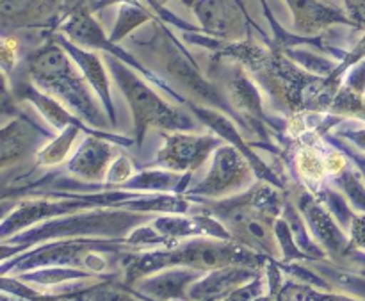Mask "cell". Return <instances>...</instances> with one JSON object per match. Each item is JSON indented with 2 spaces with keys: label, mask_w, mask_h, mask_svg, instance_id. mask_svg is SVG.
<instances>
[{
  "label": "cell",
  "mask_w": 365,
  "mask_h": 301,
  "mask_svg": "<svg viewBox=\"0 0 365 301\" xmlns=\"http://www.w3.org/2000/svg\"><path fill=\"white\" fill-rule=\"evenodd\" d=\"M259 257L237 245L220 241H191L171 252H157L141 255L128 264V280L143 277L153 270L166 266H187L195 270H221L228 266H255Z\"/></svg>",
  "instance_id": "cell-1"
},
{
  "label": "cell",
  "mask_w": 365,
  "mask_h": 301,
  "mask_svg": "<svg viewBox=\"0 0 365 301\" xmlns=\"http://www.w3.org/2000/svg\"><path fill=\"white\" fill-rule=\"evenodd\" d=\"M29 71L36 84L63 96L68 106H73L77 113L88 118L89 123L103 125L102 113L93 102L86 81H82L81 75L75 73L71 68L63 45L59 46L48 43L38 52L32 53L29 57Z\"/></svg>",
  "instance_id": "cell-2"
},
{
  "label": "cell",
  "mask_w": 365,
  "mask_h": 301,
  "mask_svg": "<svg viewBox=\"0 0 365 301\" xmlns=\"http://www.w3.org/2000/svg\"><path fill=\"white\" fill-rule=\"evenodd\" d=\"M113 73L123 88L135 118V132L141 139L148 125H160L166 128H192L195 125L187 121L178 111L168 107L152 89L146 88L134 73L127 70L118 59H109Z\"/></svg>",
  "instance_id": "cell-3"
},
{
  "label": "cell",
  "mask_w": 365,
  "mask_h": 301,
  "mask_svg": "<svg viewBox=\"0 0 365 301\" xmlns=\"http://www.w3.org/2000/svg\"><path fill=\"white\" fill-rule=\"evenodd\" d=\"M234 148L235 146H225L217 150L209 177L198 184L195 193L216 196L221 193L234 191L246 184L250 178V168L246 166L245 157L239 155Z\"/></svg>",
  "instance_id": "cell-4"
},
{
  "label": "cell",
  "mask_w": 365,
  "mask_h": 301,
  "mask_svg": "<svg viewBox=\"0 0 365 301\" xmlns=\"http://www.w3.org/2000/svg\"><path fill=\"white\" fill-rule=\"evenodd\" d=\"M216 145H220V141L209 136H171L168 138V145L159 153V159L173 170L198 168Z\"/></svg>",
  "instance_id": "cell-5"
},
{
  "label": "cell",
  "mask_w": 365,
  "mask_h": 301,
  "mask_svg": "<svg viewBox=\"0 0 365 301\" xmlns=\"http://www.w3.org/2000/svg\"><path fill=\"white\" fill-rule=\"evenodd\" d=\"M237 0H195V13L205 31L216 36H232L241 31L242 16Z\"/></svg>",
  "instance_id": "cell-6"
},
{
  "label": "cell",
  "mask_w": 365,
  "mask_h": 301,
  "mask_svg": "<svg viewBox=\"0 0 365 301\" xmlns=\"http://www.w3.org/2000/svg\"><path fill=\"white\" fill-rule=\"evenodd\" d=\"M253 277H255V273H252L248 267L242 266H228L221 267V270H214V273H210L202 282L187 289V300L210 301L212 298H220L221 295H227V292L241 287L245 282L252 280Z\"/></svg>",
  "instance_id": "cell-7"
},
{
  "label": "cell",
  "mask_w": 365,
  "mask_h": 301,
  "mask_svg": "<svg viewBox=\"0 0 365 301\" xmlns=\"http://www.w3.org/2000/svg\"><path fill=\"white\" fill-rule=\"evenodd\" d=\"M303 214H305L307 221H309L310 228L316 234V238L323 243V246L327 250H330L331 255H337L346 250V239L342 235V232L339 230V227L335 225V221L331 220L330 214L323 209L321 205H317L310 196H302V202H299Z\"/></svg>",
  "instance_id": "cell-8"
},
{
  "label": "cell",
  "mask_w": 365,
  "mask_h": 301,
  "mask_svg": "<svg viewBox=\"0 0 365 301\" xmlns=\"http://www.w3.org/2000/svg\"><path fill=\"white\" fill-rule=\"evenodd\" d=\"M61 0H2L4 27H29L48 20L59 7Z\"/></svg>",
  "instance_id": "cell-9"
},
{
  "label": "cell",
  "mask_w": 365,
  "mask_h": 301,
  "mask_svg": "<svg viewBox=\"0 0 365 301\" xmlns=\"http://www.w3.org/2000/svg\"><path fill=\"white\" fill-rule=\"evenodd\" d=\"M200 277L198 270H171L141 280V289L146 295L159 300H187L189 284Z\"/></svg>",
  "instance_id": "cell-10"
},
{
  "label": "cell",
  "mask_w": 365,
  "mask_h": 301,
  "mask_svg": "<svg viewBox=\"0 0 365 301\" xmlns=\"http://www.w3.org/2000/svg\"><path fill=\"white\" fill-rule=\"evenodd\" d=\"M294 14V24L298 31L317 32L319 29L328 27L337 21H348L337 9L328 7L317 0H287Z\"/></svg>",
  "instance_id": "cell-11"
},
{
  "label": "cell",
  "mask_w": 365,
  "mask_h": 301,
  "mask_svg": "<svg viewBox=\"0 0 365 301\" xmlns=\"http://www.w3.org/2000/svg\"><path fill=\"white\" fill-rule=\"evenodd\" d=\"M61 45L66 49V52L77 61V64L81 66V70L84 71V77L93 88L96 89V93L100 95V98L103 100L106 103L107 111H109L110 118H114V111H113V102H110V91H109V78H107L106 71H103L102 64H100V59L91 52H84L78 46L71 45V43L64 41V39H59Z\"/></svg>",
  "instance_id": "cell-12"
},
{
  "label": "cell",
  "mask_w": 365,
  "mask_h": 301,
  "mask_svg": "<svg viewBox=\"0 0 365 301\" xmlns=\"http://www.w3.org/2000/svg\"><path fill=\"white\" fill-rule=\"evenodd\" d=\"M153 230L163 238H178V235L209 234L227 239L228 234L214 221L207 218H159L152 223Z\"/></svg>",
  "instance_id": "cell-13"
},
{
  "label": "cell",
  "mask_w": 365,
  "mask_h": 301,
  "mask_svg": "<svg viewBox=\"0 0 365 301\" xmlns=\"http://www.w3.org/2000/svg\"><path fill=\"white\" fill-rule=\"evenodd\" d=\"M110 157V150L106 143L98 141L95 138H89L84 141L82 148L70 163V170L78 175H84L88 178L102 177L103 168L107 166V160Z\"/></svg>",
  "instance_id": "cell-14"
},
{
  "label": "cell",
  "mask_w": 365,
  "mask_h": 301,
  "mask_svg": "<svg viewBox=\"0 0 365 301\" xmlns=\"http://www.w3.org/2000/svg\"><path fill=\"white\" fill-rule=\"evenodd\" d=\"M34 141L31 127L24 121H13L9 127L2 132V160L4 164H9L11 160H18L27 153Z\"/></svg>",
  "instance_id": "cell-15"
},
{
  "label": "cell",
  "mask_w": 365,
  "mask_h": 301,
  "mask_svg": "<svg viewBox=\"0 0 365 301\" xmlns=\"http://www.w3.org/2000/svg\"><path fill=\"white\" fill-rule=\"evenodd\" d=\"M230 95L232 100L237 107L248 111V113L260 114L262 109H260V98L259 93H257L255 86L245 77V75L237 73L234 77V81L230 82Z\"/></svg>",
  "instance_id": "cell-16"
},
{
  "label": "cell",
  "mask_w": 365,
  "mask_h": 301,
  "mask_svg": "<svg viewBox=\"0 0 365 301\" xmlns=\"http://www.w3.org/2000/svg\"><path fill=\"white\" fill-rule=\"evenodd\" d=\"M298 168L302 171L303 178L314 182V184L323 180V177L328 171L327 164L312 150H302V153L298 155Z\"/></svg>",
  "instance_id": "cell-17"
},
{
  "label": "cell",
  "mask_w": 365,
  "mask_h": 301,
  "mask_svg": "<svg viewBox=\"0 0 365 301\" xmlns=\"http://www.w3.org/2000/svg\"><path fill=\"white\" fill-rule=\"evenodd\" d=\"M148 14H146L145 9H139V7H121L120 20H118L116 29L113 31V36H110V41H118L120 38H123L128 31H132L134 27H138L139 24L148 20Z\"/></svg>",
  "instance_id": "cell-18"
},
{
  "label": "cell",
  "mask_w": 365,
  "mask_h": 301,
  "mask_svg": "<svg viewBox=\"0 0 365 301\" xmlns=\"http://www.w3.org/2000/svg\"><path fill=\"white\" fill-rule=\"evenodd\" d=\"M75 136H77V128L68 127V131L64 132V134L61 136V138L57 139V141L53 143L52 146H48L45 152H41V157H39V160H41V163H45V164L59 163V160L63 159L64 155H66L68 148H70V145H71V141L75 139Z\"/></svg>",
  "instance_id": "cell-19"
},
{
  "label": "cell",
  "mask_w": 365,
  "mask_h": 301,
  "mask_svg": "<svg viewBox=\"0 0 365 301\" xmlns=\"http://www.w3.org/2000/svg\"><path fill=\"white\" fill-rule=\"evenodd\" d=\"M264 291V284L259 278H253L252 284L245 285V287H237L230 292L223 301H257L260 300V295Z\"/></svg>",
  "instance_id": "cell-20"
},
{
  "label": "cell",
  "mask_w": 365,
  "mask_h": 301,
  "mask_svg": "<svg viewBox=\"0 0 365 301\" xmlns=\"http://www.w3.org/2000/svg\"><path fill=\"white\" fill-rule=\"evenodd\" d=\"M353 246L365 250V216H359L351 221Z\"/></svg>",
  "instance_id": "cell-21"
}]
</instances>
